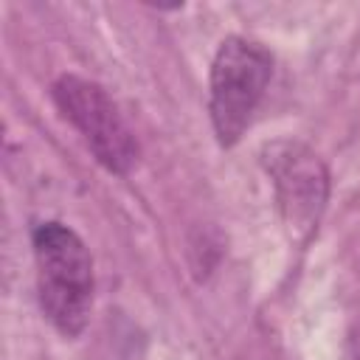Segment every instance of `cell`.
Instances as JSON below:
<instances>
[{"label":"cell","mask_w":360,"mask_h":360,"mask_svg":"<svg viewBox=\"0 0 360 360\" xmlns=\"http://www.w3.org/2000/svg\"><path fill=\"white\" fill-rule=\"evenodd\" d=\"M264 172L273 180L278 214L295 242H307L329 200V172L301 141H273L262 149Z\"/></svg>","instance_id":"cell-4"},{"label":"cell","mask_w":360,"mask_h":360,"mask_svg":"<svg viewBox=\"0 0 360 360\" xmlns=\"http://www.w3.org/2000/svg\"><path fill=\"white\" fill-rule=\"evenodd\" d=\"M346 360H357V357H346Z\"/></svg>","instance_id":"cell-5"},{"label":"cell","mask_w":360,"mask_h":360,"mask_svg":"<svg viewBox=\"0 0 360 360\" xmlns=\"http://www.w3.org/2000/svg\"><path fill=\"white\" fill-rule=\"evenodd\" d=\"M273 76L270 51L248 37H225L211 62V98L208 112L219 146H233L256 107L262 104Z\"/></svg>","instance_id":"cell-2"},{"label":"cell","mask_w":360,"mask_h":360,"mask_svg":"<svg viewBox=\"0 0 360 360\" xmlns=\"http://www.w3.org/2000/svg\"><path fill=\"white\" fill-rule=\"evenodd\" d=\"M51 93L59 112L82 132L96 160L112 174H127L138 160V141L107 90L90 79L65 73L53 82Z\"/></svg>","instance_id":"cell-3"},{"label":"cell","mask_w":360,"mask_h":360,"mask_svg":"<svg viewBox=\"0 0 360 360\" xmlns=\"http://www.w3.org/2000/svg\"><path fill=\"white\" fill-rule=\"evenodd\" d=\"M31 242L42 315L59 335H82L93 309V259L87 245L62 222H39Z\"/></svg>","instance_id":"cell-1"}]
</instances>
